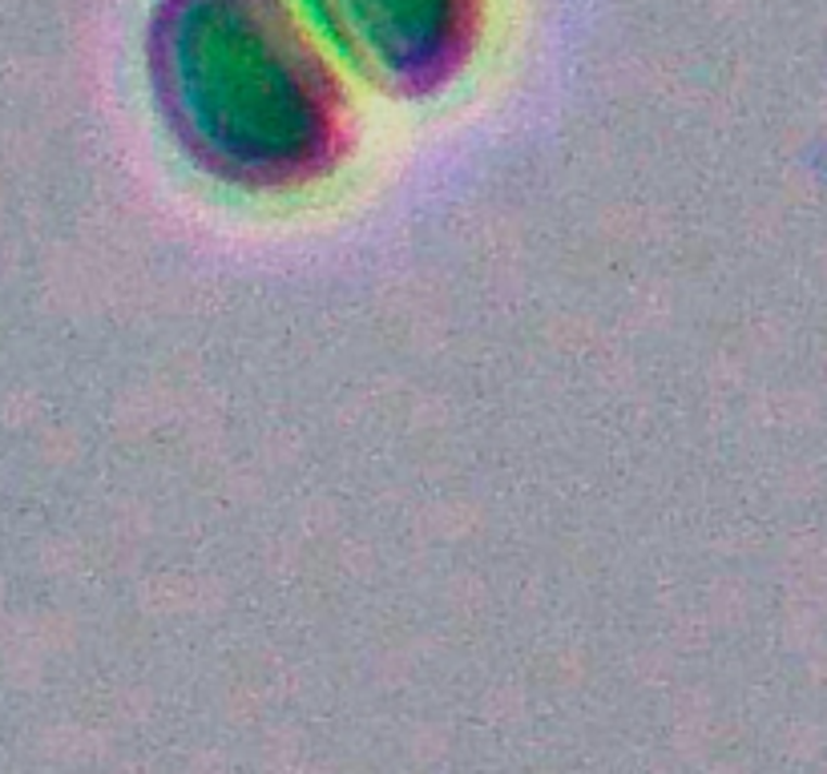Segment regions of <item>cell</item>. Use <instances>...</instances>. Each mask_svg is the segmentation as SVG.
Masks as SVG:
<instances>
[{"label": "cell", "mask_w": 827, "mask_h": 774, "mask_svg": "<svg viewBox=\"0 0 827 774\" xmlns=\"http://www.w3.org/2000/svg\"><path fill=\"white\" fill-rule=\"evenodd\" d=\"M328 37L396 101H429L469 69L485 0H307Z\"/></svg>", "instance_id": "cell-2"}, {"label": "cell", "mask_w": 827, "mask_h": 774, "mask_svg": "<svg viewBox=\"0 0 827 774\" xmlns=\"http://www.w3.org/2000/svg\"><path fill=\"white\" fill-rule=\"evenodd\" d=\"M145 69L178 150L218 182L303 190L352 150L347 89L287 0H157Z\"/></svg>", "instance_id": "cell-1"}]
</instances>
